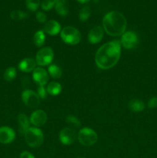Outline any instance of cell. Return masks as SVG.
<instances>
[{
    "label": "cell",
    "instance_id": "836d02e7",
    "mask_svg": "<svg viewBox=\"0 0 157 158\" xmlns=\"http://www.w3.org/2000/svg\"><path fill=\"white\" fill-rule=\"evenodd\" d=\"M52 1H55V2H56V1H57V0H52Z\"/></svg>",
    "mask_w": 157,
    "mask_h": 158
},
{
    "label": "cell",
    "instance_id": "4dcf8cb0",
    "mask_svg": "<svg viewBox=\"0 0 157 158\" xmlns=\"http://www.w3.org/2000/svg\"><path fill=\"white\" fill-rule=\"evenodd\" d=\"M20 158H35V157L31 153L28 152V151H23L20 154Z\"/></svg>",
    "mask_w": 157,
    "mask_h": 158
},
{
    "label": "cell",
    "instance_id": "30bf717a",
    "mask_svg": "<svg viewBox=\"0 0 157 158\" xmlns=\"http://www.w3.org/2000/svg\"><path fill=\"white\" fill-rule=\"evenodd\" d=\"M15 139V132L9 127H0V143L8 144L14 141Z\"/></svg>",
    "mask_w": 157,
    "mask_h": 158
},
{
    "label": "cell",
    "instance_id": "2e32d148",
    "mask_svg": "<svg viewBox=\"0 0 157 158\" xmlns=\"http://www.w3.org/2000/svg\"><path fill=\"white\" fill-rule=\"evenodd\" d=\"M18 122L19 125V132L21 134H25L29 128L30 120L25 114H20L18 117Z\"/></svg>",
    "mask_w": 157,
    "mask_h": 158
},
{
    "label": "cell",
    "instance_id": "4fadbf2b",
    "mask_svg": "<svg viewBox=\"0 0 157 158\" xmlns=\"http://www.w3.org/2000/svg\"><path fill=\"white\" fill-rule=\"evenodd\" d=\"M104 35L103 29L99 26L92 28L88 35V40L91 44H97L102 41Z\"/></svg>",
    "mask_w": 157,
    "mask_h": 158
},
{
    "label": "cell",
    "instance_id": "ac0fdd59",
    "mask_svg": "<svg viewBox=\"0 0 157 158\" xmlns=\"http://www.w3.org/2000/svg\"><path fill=\"white\" fill-rule=\"evenodd\" d=\"M129 108L133 112H142L145 109V103L140 100L132 99L129 101Z\"/></svg>",
    "mask_w": 157,
    "mask_h": 158
},
{
    "label": "cell",
    "instance_id": "f1b7e54d",
    "mask_svg": "<svg viewBox=\"0 0 157 158\" xmlns=\"http://www.w3.org/2000/svg\"><path fill=\"white\" fill-rule=\"evenodd\" d=\"M47 90L45 89L44 86H39L38 88V95L40 99H45L47 96Z\"/></svg>",
    "mask_w": 157,
    "mask_h": 158
},
{
    "label": "cell",
    "instance_id": "83f0119b",
    "mask_svg": "<svg viewBox=\"0 0 157 158\" xmlns=\"http://www.w3.org/2000/svg\"><path fill=\"white\" fill-rule=\"evenodd\" d=\"M35 18H36L37 21L40 23H46L47 20V16L46 14L42 12H38L35 14Z\"/></svg>",
    "mask_w": 157,
    "mask_h": 158
},
{
    "label": "cell",
    "instance_id": "3957f363",
    "mask_svg": "<svg viewBox=\"0 0 157 158\" xmlns=\"http://www.w3.org/2000/svg\"><path fill=\"white\" fill-rule=\"evenodd\" d=\"M24 136L27 144L33 148L41 146L44 140L42 131L38 127H29Z\"/></svg>",
    "mask_w": 157,
    "mask_h": 158
},
{
    "label": "cell",
    "instance_id": "ffe728a7",
    "mask_svg": "<svg viewBox=\"0 0 157 158\" xmlns=\"http://www.w3.org/2000/svg\"><path fill=\"white\" fill-rule=\"evenodd\" d=\"M45 40H46V35H45L44 31H37L33 37L34 44H35L37 47H41V46H43V44L45 43Z\"/></svg>",
    "mask_w": 157,
    "mask_h": 158
},
{
    "label": "cell",
    "instance_id": "9a60e30c",
    "mask_svg": "<svg viewBox=\"0 0 157 158\" xmlns=\"http://www.w3.org/2000/svg\"><path fill=\"white\" fill-rule=\"evenodd\" d=\"M36 66V62L32 58H26L22 60L18 64V69L24 73H29L33 71Z\"/></svg>",
    "mask_w": 157,
    "mask_h": 158
},
{
    "label": "cell",
    "instance_id": "277c9868",
    "mask_svg": "<svg viewBox=\"0 0 157 158\" xmlns=\"http://www.w3.org/2000/svg\"><path fill=\"white\" fill-rule=\"evenodd\" d=\"M61 38L63 41L69 45H77L81 41V33L79 31L72 26H66L61 30Z\"/></svg>",
    "mask_w": 157,
    "mask_h": 158
},
{
    "label": "cell",
    "instance_id": "d4e9b609",
    "mask_svg": "<svg viewBox=\"0 0 157 158\" xmlns=\"http://www.w3.org/2000/svg\"><path fill=\"white\" fill-rule=\"evenodd\" d=\"M26 7L29 10L35 12L40 6V0H26Z\"/></svg>",
    "mask_w": 157,
    "mask_h": 158
},
{
    "label": "cell",
    "instance_id": "8992f818",
    "mask_svg": "<svg viewBox=\"0 0 157 158\" xmlns=\"http://www.w3.org/2000/svg\"><path fill=\"white\" fill-rule=\"evenodd\" d=\"M54 58V52L50 47H45L40 49L36 54L35 62L40 66H48Z\"/></svg>",
    "mask_w": 157,
    "mask_h": 158
},
{
    "label": "cell",
    "instance_id": "1f68e13d",
    "mask_svg": "<svg viewBox=\"0 0 157 158\" xmlns=\"http://www.w3.org/2000/svg\"><path fill=\"white\" fill-rule=\"evenodd\" d=\"M77 2H78L82 3V4H85V3H87L89 2L90 0H76Z\"/></svg>",
    "mask_w": 157,
    "mask_h": 158
},
{
    "label": "cell",
    "instance_id": "d6a6232c",
    "mask_svg": "<svg viewBox=\"0 0 157 158\" xmlns=\"http://www.w3.org/2000/svg\"><path fill=\"white\" fill-rule=\"evenodd\" d=\"M94 1H95V2H98L99 0H94Z\"/></svg>",
    "mask_w": 157,
    "mask_h": 158
},
{
    "label": "cell",
    "instance_id": "52a82bcc",
    "mask_svg": "<svg viewBox=\"0 0 157 158\" xmlns=\"http://www.w3.org/2000/svg\"><path fill=\"white\" fill-rule=\"evenodd\" d=\"M120 43H121V46H123L125 49H132L137 46L139 43V39L135 32L128 31V32H125L122 35Z\"/></svg>",
    "mask_w": 157,
    "mask_h": 158
},
{
    "label": "cell",
    "instance_id": "7402d4cb",
    "mask_svg": "<svg viewBox=\"0 0 157 158\" xmlns=\"http://www.w3.org/2000/svg\"><path fill=\"white\" fill-rule=\"evenodd\" d=\"M90 15H91L90 7H89V6H85L80 9L78 16H79V19L81 20L82 22H86V20L89 19Z\"/></svg>",
    "mask_w": 157,
    "mask_h": 158
},
{
    "label": "cell",
    "instance_id": "5bb4252c",
    "mask_svg": "<svg viewBox=\"0 0 157 158\" xmlns=\"http://www.w3.org/2000/svg\"><path fill=\"white\" fill-rule=\"evenodd\" d=\"M61 30V26L55 20H49L44 26V32L50 35H58Z\"/></svg>",
    "mask_w": 157,
    "mask_h": 158
},
{
    "label": "cell",
    "instance_id": "44dd1931",
    "mask_svg": "<svg viewBox=\"0 0 157 158\" xmlns=\"http://www.w3.org/2000/svg\"><path fill=\"white\" fill-rule=\"evenodd\" d=\"M16 77V69L15 67H9L6 69L3 74V78L6 81L10 82Z\"/></svg>",
    "mask_w": 157,
    "mask_h": 158
},
{
    "label": "cell",
    "instance_id": "5b68a950",
    "mask_svg": "<svg viewBox=\"0 0 157 158\" xmlns=\"http://www.w3.org/2000/svg\"><path fill=\"white\" fill-rule=\"evenodd\" d=\"M77 138L82 145L90 147L96 143L98 140V135L95 131H94L91 128L84 127L79 131Z\"/></svg>",
    "mask_w": 157,
    "mask_h": 158
},
{
    "label": "cell",
    "instance_id": "ba28073f",
    "mask_svg": "<svg viewBox=\"0 0 157 158\" xmlns=\"http://www.w3.org/2000/svg\"><path fill=\"white\" fill-rule=\"evenodd\" d=\"M22 100L26 106L30 108H36L40 103V97L38 94L30 89L23 91L22 94Z\"/></svg>",
    "mask_w": 157,
    "mask_h": 158
},
{
    "label": "cell",
    "instance_id": "8fae6325",
    "mask_svg": "<svg viewBox=\"0 0 157 158\" xmlns=\"http://www.w3.org/2000/svg\"><path fill=\"white\" fill-rule=\"evenodd\" d=\"M47 119L48 117L46 113L42 110H38L32 113L29 120L32 124H33L36 127H38L43 126L47 121Z\"/></svg>",
    "mask_w": 157,
    "mask_h": 158
},
{
    "label": "cell",
    "instance_id": "e0dca14e",
    "mask_svg": "<svg viewBox=\"0 0 157 158\" xmlns=\"http://www.w3.org/2000/svg\"><path fill=\"white\" fill-rule=\"evenodd\" d=\"M55 9L59 15H62V16L67 15L69 13L67 0H57L55 5Z\"/></svg>",
    "mask_w": 157,
    "mask_h": 158
},
{
    "label": "cell",
    "instance_id": "d6986e66",
    "mask_svg": "<svg viewBox=\"0 0 157 158\" xmlns=\"http://www.w3.org/2000/svg\"><path fill=\"white\" fill-rule=\"evenodd\" d=\"M47 93L52 96H57L62 92V86L57 82H52L47 86Z\"/></svg>",
    "mask_w": 157,
    "mask_h": 158
},
{
    "label": "cell",
    "instance_id": "603a6c76",
    "mask_svg": "<svg viewBox=\"0 0 157 158\" xmlns=\"http://www.w3.org/2000/svg\"><path fill=\"white\" fill-rule=\"evenodd\" d=\"M51 77L54 79H58L62 77V69L57 65H51L48 69Z\"/></svg>",
    "mask_w": 157,
    "mask_h": 158
},
{
    "label": "cell",
    "instance_id": "f546056e",
    "mask_svg": "<svg viewBox=\"0 0 157 158\" xmlns=\"http://www.w3.org/2000/svg\"><path fill=\"white\" fill-rule=\"evenodd\" d=\"M148 106L149 108L157 107V97H152L148 102Z\"/></svg>",
    "mask_w": 157,
    "mask_h": 158
},
{
    "label": "cell",
    "instance_id": "7c38bea8",
    "mask_svg": "<svg viewBox=\"0 0 157 158\" xmlns=\"http://www.w3.org/2000/svg\"><path fill=\"white\" fill-rule=\"evenodd\" d=\"M32 77L38 86H45L49 80L47 72L42 67H37L34 69Z\"/></svg>",
    "mask_w": 157,
    "mask_h": 158
},
{
    "label": "cell",
    "instance_id": "484cf974",
    "mask_svg": "<svg viewBox=\"0 0 157 158\" xmlns=\"http://www.w3.org/2000/svg\"><path fill=\"white\" fill-rule=\"evenodd\" d=\"M67 123L70 124L71 126L75 127H80L81 126V123H80L79 120L76 117L73 115H69L66 119Z\"/></svg>",
    "mask_w": 157,
    "mask_h": 158
},
{
    "label": "cell",
    "instance_id": "4316f807",
    "mask_svg": "<svg viewBox=\"0 0 157 158\" xmlns=\"http://www.w3.org/2000/svg\"><path fill=\"white\" fill-rule=\"evenodd\" d=\"M55 1H52V0H43L42 2L41 6L42 9L45 11H49L55 6Z\"/></svg>",
    "mask_w": 157,
    "mask_h": 158
},
{
    "label": "cell",
    "instance_id": "e575fe53",
    "mask_svg": "<svg viewBox=\"0 0 157 158\" xmlns=\"http://www.w3.org/2000/svg\"><path fill=\"white\" fill-rule=\"evenodd\" d=\"M78 158H84V157H78Z\"/></svg>",
    "mask_w": 157,
    "mask_h": 158
},
{
    "label": "cell",
    "instance_id": "6da1fadb",
    "mask_svg": "<svg viewBox=\"0 0 157 158\" xmlns=\"http://www.w3.org/2000/svg\"><path fill=\"white\" fill-rule=\"evenodd\" d=\"M121 56V43L119 40L109 42L103 45L95 53V64L101 69L113 67Z\"/></svg>",
    "mask_w": 157,
    "mask_h": 158
},
{
    "label": "cell",
    "instance_id": "cb8c5ba5",
    "mask_svg": "<svg viewBox=\"0 0 157 158\" xmlns=\"http://www.w3.org/2000/svg\"><path fill=\"white\" fill-rule=\"evenodd\" d=\"M10 17L12 19L19 21V20H22L27 18L28 14L21 10H14L10 13Z\"/></svg>",
    "mask_w": 157,
    "mask_h": 158
},
{
    "label": "cell",
    "instance_id": "7a4b0ae2",
    "mask_svg": "<svg viewBox=\"0 0 157 158\" xmlns=\"http://www.w3.org/2000/svg\"><path fill=\"white\" fill-rule=\"evenodd\" d=\"M103 29L112 36H119L126 32L127 22L121 12L112 11L106 14L103 19Z\"/></svg>",
    "mask_w": 157,
    "mask_h": 158
},
{
    "label": "cell",
    "instance_id": "9c48e42d",
    "mask_svg": "<svg viewBox=\"0 0 157 158\" xmlns=\"http://www.w3.org/2000/svg\"><path fill=\"white\" fill-rule=\"evenodd\" d=\"M78 134L76 131L70 127H66L59 133V140L64 145H70L76 140Z\"/></svg>",
    "mask_w": 157,
    "mask_h": 158
}]
</instances>
